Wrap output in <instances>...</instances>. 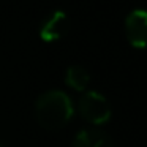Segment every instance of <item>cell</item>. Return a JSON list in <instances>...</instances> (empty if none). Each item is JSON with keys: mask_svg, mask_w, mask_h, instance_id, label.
Segmentation results:
<instances>
[{"mask_svg": "<svg viewBox=\"0 0 147 147\" xmlns=\"http://www.w3.org/2000/svg\"><path fill=\"white\" fill-rule=\"evenodd\" d=\"M78 109L81 117L93 125H103L109 122L112 114L109 101L105 98V95L95 90H89L81 96L78 101Z\"/></svg>", "mask_w": 147, "mask_h": 147, "instance_id": "2", "label": "cell"}, {"mask_svg": "<svg viewBox=\"0 0 147 147\" xmlns=\"http://www.w3.org/2000/svg\"><path fill=\"white\" fill-rule=\"evenodd\" d=\"M65 81L67 84L71 87V89L78 90V92H82V90L87 89L89 86V81H90V76L82 67H70L67 70V74H65Z\"/></svg>", "mask_w": 147, "mask_h": 147, "instance_id": "6", "label": "cell"}, {"mask_svg": "<svg viewBox=\"0 0 147 147\" xmlns=\"http://www.w3.org/2000/svg\"><path fill=\"white\" fill-rule=\"evenodd\" d=\"M73 147H114V144L105 131L96 128H87V130H81L74 136Z\"/></svg>", "mask_w": 147, "mask_h": 147, "instance_id": "5", "label": "cell"}, {"mask_svg": "<svg viewBox=\"0 0 147 147\" xmlns=\"http://www.w3.org/2000/svg\"><path fill=\"white\" fill-rule=\"evenodd\" d=\"M125 33L131 46L136 49L147 48V11L133 10L125 19Z\"/></svg>", "mask_w": 147, "mask_h": 147, "instance_id": "3", "label": "cell"}, {"mask_svg": "<svg viewBox=\"0 0 147 147\" xmlns=\"http://www.w3.org/2000/svg\"><path fill=\"white\" fill-rule=\"evenodd\" d=\"M68 32V16L62 10L51 13L40 27V38L46 43L60 40Z\"/></svg>", "mask_w": 147, "mask_h": 147, "instance_id": "4", "label": "cell"}, {"mask_svg": "<svg viewBox=\"0 0 147 147\" xmlns=\"http://www.w3.org/2000/svg\"><path fill=\"white\" fill-rule=\"evenodd\" d=\"M36 120L46 130H59L71 120L74 108L70 96L62 90L43 93L35 105Z\"/></svg>", "mask_w": 147, "mask_h": 147, "instance_id": "1", "label": "cell"}]
</instances>
